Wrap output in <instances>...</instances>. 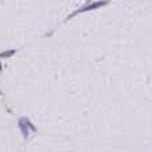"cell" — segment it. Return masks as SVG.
<instances>
[{
    "label": "cell",
    "instance_id": "obj_1",
    "mask_svg": "<svg viewBox=\"0 0 152 152\" xmlns=\"http://www.w3.org/2000/svg\"><path fill=\"white\" fill-rule=\"evenodd\" d=\"M105 4H107V1H93V3H92V1H87L82 8H78L76 11H74V12L71 13L70 16L67 18V20L71 19V18H74L75 15H78V13H80V12H86V11H91V9L100 8V7H103V5H105Z\"/></svg>",
    "mask_w": 152,
    "mask_h": 152
},
{
    "label": "cell",
    "instance_id": "obj_2",
    "mask_svg": "<svg viewBox=\"0 0 152 152\" xmlns=\"http://www.w3.org/2000/svg\"><path fill=\"white\" fill-rule=\"evenodd\" d=\"M19 127H20V131H22V135L24 139L28 138V134H30V128L27 126V117H22L19 120Z\"/></svg>",
    "mask_w": 152,
    "mask_h": 152
},
{
    "label": "cell",
    "instance_id": "obj_3",
    "mask_svg": "<svg viewBox=\"0 0 152 152\" xmlns=\"http://www.w3.org/2000/svg\"><path fill=\"white\" fill-rule=\"evenodd\" d=\"M16 52L15 49H9V51H4V52H1L0 53V57H9V56H12L13 53Z\"/></svg>",
    "mask_w": 152,
    "mask_h": 152
},
{
    "label": "cell",
    "instance_id": "obj_4",
    "mask_svg": "<svg viewBox=\"0 0 152 152\" xmlns=\"http://www.w3.org/2000/svg\"><path fill=\"white\" fill-rule=\"evenodd\" d=\"M27 126H28V128H30L31 131H34V132H36V127L34 126V124H32V123H31L30 120H28V119H27Z\"/></svg>",
    "mask_w": 152,
    "mask_h": 152
},
{
    "label": "cell",
    "instance_id": "obj_5",
    "mask_svg": "<svg viewBox=\"0 0 152 152\" xmlns=\"http://www.w3.org/2000/svg\"><path fill=\"white\" fill-rule=\"evenodd\" d=\"M3 70V67H1V61H0V71Z\"/></svg>",
    "mask_w": 152,
    "mask_h": 152
},
{
    "label": "cell",
    "instance_id": "obj_6",
    "mask_svg": "<svg viewBox=\"0 0 152 152\" xmlns=\"http://www.w3.org/2000/svg\"><path fill=\"white\" fill-rule=\"evenodd\" d=\"M0 93H1V92H0Z\"/></svg>",
    "mask_w": 152,
    "mask_h": 152
}]
</instances>
